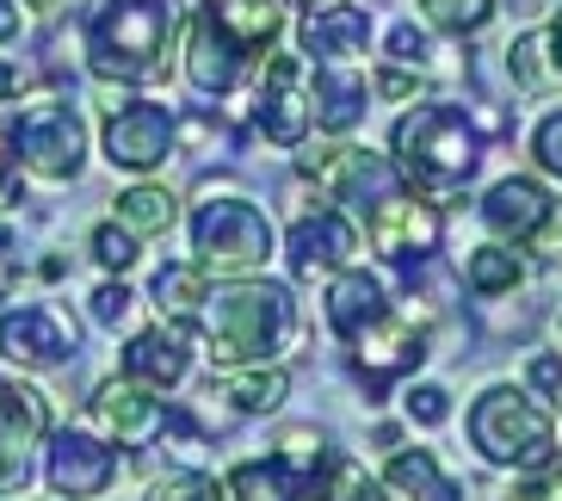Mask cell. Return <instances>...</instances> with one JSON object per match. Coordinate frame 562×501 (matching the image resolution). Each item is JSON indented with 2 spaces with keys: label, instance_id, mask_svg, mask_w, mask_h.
I'll list each match as a JSON object with an SVG mask.
<instances>
[{
  "label": "cell",
  "instance_id": "17",
  "mask_svg": "<svg viewBox=\"0 0 562 501\" xmlns=\"http://www.w3.org/2000/svg\"><path fill=\"white\" fill-rule=\"evenodd\" d=\"M186 371H192V347H186V329H173V322L124 341V378H136V385L173 390V385H186Z\"/></svg>",
  "mask_w": 562,
  "mask_h": 501
},
{
  "label": "cell",
  "instance_id": "25",
  "mask_svg": "<svg viewBox=\"0 0 562 501\" xmlns=\"http://www.w3.org/2000/svg\"><path fill=\"white\" fill-rule=\"evenodd\" d=\"M173 218H180V199L167 186H131V192H117V223L131 235H167Z\"/></svg>",
  "mask_w": 562,
  "mask_h": 501
},
{
  "label": "cell",
  "instance_id": "20",
  "mask_svg": "<svg viewBox=\"0 0 562 501\" xmlns=\"http://www.w3.org/2000/svg\"><path fill=\"white\" fill-rule=\"evenodd\" d=\"M204 19L241 56H266L284 32V0H204Z\"/></svg>",
  "mask_w": 562,
  "mask_h": 501
},
{
  "label": "cell",
  "instance_id": "45",
  "mask_svg": "<svg viewBox=\"0 0 562 501\" xmlns=\"http://www.w3.org/2000/svg\"><path fill=\"white\" fill-rule=\"evenodd\" d=\"M550 56H557V68H562V13L550 19Z\"/></svg>",
  "mask_w": 562,
  "mask_h": 501
},
{
  "label": "cell",
  "instance_id": "43",
  "mask_svg": "<svg viewBox=\"0 0 562 501\" xmlns=\"http://www.w3.org/2000/svg\"><path fill=\"white\" fill-rule=\"evenodd\" d=\"M19 87H25L19 63H0V100H19Z\"/></svg>",
  "mask_w": 562,
  "mask_h": 501
},
{
  "label": "cell",
  "instance_id": "21",
  "mask_svg": "<svg viewBox=\"0 0 562 501\" xmlns=\"http://www.w3.org/2000/svg\"><path fill=\"white\" fill-rule=\"evenodd\" d=\"M364 81L359 75H347L340 63H322L315 68V81H310V124L315 131H334V136H347L352 124L364 118Z\"/></svg>",
  "mask_w": 562,
  "mask_h": 501
},
{
  "label": "cell",
  "instance_id": "3",
  "mask_svg": "<svg viewBox=\"0 0 562 501\" xmlns=\"http://www.w3.org/2000/svg\"><path fill=\"white\" fill-rule=\"evenodd\" d=\"M173 37H180L173 0H105L87 19V75L105 87L149 81V75H161Z\"/></svg>",
  "mask_w": 562,
  "mask_h": 501
},
{
  "label": "cell",
  "instance_id": "19",
  "mask_svg": "<svg viewBox=\"0 0 562 501\" xmlns=\"http://www.w3.org/2000/svg\"><path fill=\"white\" fill-rule=\"evenodd\" d=\"M364 44H371L364 7L334 0V7H315V13L303 19V56H310V63H352V56H364Z\"/></svg>",
  "mask_w": 562,
  "mask_h": 501
},
{
  "label": "cell",
  "instance_id": "11",
  "mask_svg": "<svg viewBox=\"0 0 562 501\" xmlns=\"http://www.w3.org/2000/svg\"><path fill=\"white\" fill-rule=\"evenodd\" d=\"M254 118H260V131L279 149H297L303 136H310V56L284 51L266 63L260 93H254Z\"/></svg>",
  "mask_w": 562,
  "mask_h": 501
},
{
  "label": "cell",
  "instance_id": "47",
  "mask_svg": "<svg viewBox=\"0 0 562 501\" xmlns=\"http://www.w3.org/2000/svg\"><path fill=\"white\" fill-rule=\"evenodd\" d=\"M303 7H310V13H315V7H334V0H303Z\"/></svg>",
  "mask_w": 562,
  "mask_h": 501
},
{
  "label": "cell",
  "instance_id": "13",
  "mask_svg": "<svg viewBox=\"0 0 562 501\" xmlns=\"http://www.w3.org/2000/svg\"><path fill=\"white\" fill-rule=\"evenodd\" d=\"M352 341V371L364 378V390H383V385H396L402 371H414L420 359H427V341H420V329H408L402 316H371L364 329L347 334Z\"/></svg>",
  "mask_w": 562,
  "mask_h": 501
},
{
  "label": "cell",
  "instance_id": "10",
  "mask_svg": "<svg viewBox=\"0 0 562 501\" xmlns=\"http://www.w3.org/2000/svg\"><path fill=\"white\" fill-rule=\"evenodd\" d=\"M173 143H180V124H173V112L155 100H124L105 112V162L124 167V174H149V167H161L167 155H173Z\"/></svg>",
  "mask_w": 562,
  "mask_h": 501
},
{
  "label": "cell",
  "instance_id": "24",
  "mask_svg": "<svg viewBox=\"0 0 562 501\" xmlns=\"http://www.w3.org/2000/svg\"><path fill=\"white\" fill-rule=\"evenodd\" d=\"M216 390L229 397L235 415H272V409L291 397V378H284L279 366H272V371H266V366H260V371L235 366V371H223V378H216Z\"/></svg>",
  "mask_w": 562,
  "mask_h": 501
},
{
  "label": "cell",
  "instance_id": "42",
  "mask_svg": "<svg viewBox=\"0 0 562 501\" xmlns=\"http://www.w3.org/2000/svg\"><path fill=\"white\" fill-rule=\"evenodd\" d=\"M13 199V143L0 136V204Z\"/></svg>",
  "mask_w": 562,
  "mask_h": 501
},
{
  "label": "cell",
  "instance_id": "44",
  "mask_svg": "<svg viewBox=\"0 0 562 501\" xmlns=\"http://www.w3.org/2000/svg\"><path fill=\"white\" fill-rule=\"evenodd\" d=\"M19 37V0H0V44Z\"/></svg>",
  "mask_w": 562,
  "mask_h": 501
},
{
  "label": "cell",
  "instance_id": "46",
  "mask_svg": "<svg viewBox=\"0 0 562 501\" xmlns=\"http://www.w3.org/2000/svg\"><path fill=\"white\" fill-rule=\"evenodd\" d=\"M56 7H63V0H25V13H37V19H50Z\"/></svg>",
  "mask_w": 562,
  "mask_h": 501
},
{
  "label": "cell",
  "instance_id": "7",
  "mask_svg": "<svg viewBox=\"0 0 562 501\" xmlns=\"http://www.w3.org/2000/svg\"><path fill=\"white\" fill-rule=\"evenodd\" d=\"M81 353V329L63 303H19L0 316V359L19 371H56Z\"/></svg>",
  "mask_w": 562,
  "mask_h": 501
},
{
  "label": "cell",
  "instance_id": "36",
  "mask_svg": "<svg viewBox=\"0 0 562 501\" xmlns=\"http://www.w3.org/2000/svg\"><path fill=\"white\" fill-rule=\"evenodd\" d=\"M531 155H538V167H544V174H557V180H562V112H550L544 124H538Z\"/></svg>",
  "mask_w": 562,
  "mask_h": 501
},
{
  "label": "cell",
  "instance_id": "40",
  "mask_svg": "<svg viewBox=\"0 0 562 501\" xmlns=\"http://www.w3.org/2000/svg\"><path fill=\"white\" fill-rule=\"evenodd\" d=\"M390 56H396V63H427V37L414 32V25H396V32H390Z\"/></svg>",
  "mask_w": 562,
  "mask_h": 501
},
{
  "label": "cell",
  "instance_id": "23",
  "mask_svg": "<svg viewBox=\"0 0 562 501\" xmlns=\"http://www.w3.org/2000/svg\"><path fill=\"white\" fill-rule=\"evenodd\" d=\"M383 483L396 489V496H408V501H463V489L451 483L446 470H439V458H432L427 446L396 452V458H390V470H383Z\"/></svg>",
  "mask_w": 562,
  "mask_h": 501
},
{
  "label": "cell",
  "instance_id": "15",
  "mask_svg": "<svg viewBox=\"0 0 562 501\" xmlns=\"http://www.w3.org/2000/svg\"><path fill=\"white\" fill-rule=\"evenodd\" d=\"M291 272H297L303 285L315 279H334V272L347 267L352 254H359V223L340 218V211H315V218H297V230H291Z\"/></svg>",
  "mask_w": 562,
  "mask_h": 501
},
{
  "label": "cell",
  "instance_id": "38",
  "mask_svg": "<svg viewBox=\"0 0 562 501\" xmlns=\"http://www.w3.org/2000/svg\"><path fill=\"white\" fill-rule=\"evenodd\" d=\"M378 93H383V100H420V93H427V81H420V75H408V68H378Z\"/></svg>",
  "mask_w": 562,
  "mask_h": 501
},
{
  "label": "cell",
  "instance_id": "12",
  "mask_svg": "<svg viewBox=\"0 0 562 501\" xmlns=\"http://www.w3.org/2000/svg\"><path fill=\"white\" fill-rule=\"evenodd\" d=\"M44 483L56 489V501H100L117 483V446L81 434V427H63L44 458Z\"/></svg>",
  "mask_w": 562,
  "mask_h": 501
},
{
  "label": "cell",
  "instance_id": "5",
  "mask_svg": "<svg viewBox=\"0 0 562 501\" xmlns=\"http://www.w3.org/2000/svg\"><path fill=\"white\" fill-rule=\"evenodd\" d=\"M470 439H476V452L488 465H513V470H544L557 458L550 415L513 385H495L476 397V409H470Z\"/></svg>",
  "mask_w": 562,
  "mask_h": 501
},
{
  "label": "cell",
  "instance_id": "18",
  "mask_svg": "<svg viewBox=\"0 0 562 501\" xmlns=\"http://www.w3.org/2000/svg\"><path fill=\"white\" fill-rule=\"evenodd\" d=\"M550 211H557V199H544V186L538 180H495L488 186V199H482V223L495 235H513V242H531V235L550 223Z\"/></svg>",
  "mask_w": 562,
  "mask_h": 501
},
{
  "label": "cell",
  "instance_id": "37",
  "mask_svg": "<svg viewBox=\"0 0 562 501\" xmlns=\"http://www.w3.org/2000/svg\"><path fill=\"white\" fill-rule=\"evenodd\" d=\"M526 385L538 390L544 402H557V409H562V353H538L531 371H526Z\"/></svg>",
  "mask_w": 562,
  "mask_h": 501
},
{
  "label": "cell",
  "instance_id": "29",
  "mask_svg": "<svg viewBox=\"0 0 562 501\" xmlns=\"http://www.w3.org/2000/svg\"><path fill=\"white\" fill-rule=\"evenodd\" d=\"M420 13H427V25H439V32L470 37L495 19V0H420Z\"/></svg>",
  "mask_w": 562,
  "mask_h": 501
},
{
  "label": "cell",
  "instance_id": "6",
  "mask_svg": "<svg viewBox=\"0 0 562 501\" xmlns=\"http://www.w3.org/2000/svg\"><path fill=\"white\" fill-rule=\"evenodd\" d=\"M7 143H13V162L25 167L32 180H44V186L81 180V167H87V124H81V112L63 105V100L25 105Z\"/></svg>",
  "mask_w": 562,
  "mask_h": 501
},
{
  "label": "cell",
  "instance_id": "8",
  "mask_svg": "<svg viewBox=\"0 0 562 501\" xmlns=\"http://www.w3.org/2000/svg\"><path fill=\"white\" fill-rule=\"evenodd\" d=\"M50 439V402L44 390L0 378V501L25 496L32 483V452Z\"/></svg>",
  "mask_w": 562,
  "mask_h": 501
},
{
  "label": "cell",
  "instance_id": "1",
  "mask_svg": "<svg viewBox=\"0 0 562 501\" xmlns=\"http://www.w3.org/2000/svg\"><path fill=\"white\" fill-rule=\"evenodd\" d=\"M192 329L204 334V347L223 371L235 366H266L272 353H284L291 329H297V303L272 279H235V285H204V303Z\"/></svg>",
  "mask_w": 562,
  "mask_h": 501
},
{
  "label": "cell",
  "instance_id": "4",
  "mask_svg": "<svg viewBox=\"0 0 562 501\" xmlns=\"http://www.w3.org/2000/svg\"><path fill=\"white\" fill-rule=\"evenodd\" d=\"M192 248L199 272H216V279H248L272 260V223L254 199H235V192H211L192 218Z\"/></svg>",
  "mask_w": 562,
  "mask_h": 501
},
{
  "label": "cell",
  "instance_id": "32",
  "mask_svg": "<svg viewBox=\"0 0 562 501\" xmlns=\"http://www.w3.org/2000/svg\"><path fill=\"white\" fill-rule=\"evenodd\" d=\"M149 501H223V489L204 470H167L161 483L149 489Z\"/></svg>",
  "mask_w": 562,
  "mask_h": 501
},
{
  "label": "cell",
  "instance_id": "16",
  "mask_svg": "<svg viewBox=\"0 0 562 501\" xmlns=\"http://www.w3.org/2000/svg\"><path fill=\"white\" fill-rule=\"evenodd\" d=\"M241 63H248V56L235 51L204 13L186 25V87H192L199 100H223V93L241 81Z\"/></svg>",
  "mask_w": 562,
  "mask_h": 501
},
{
  "label": "cell",
  "instance_id": "14",
  "mask_svg": "<svg viewBox=\"0 0 562 501\" xmlns=\"http://www.w3.org/2000/svg\"><path fill=\"white\" fill-rule=\"evenodd\" d=\"M87 415L100 421L117 446H149L155 434H167V402L161 390L136 385V378H105L87 402Z\"/></svg>",
  "mask_w": 562,
  "mask_h": 501
},
{
  "label": "cell",
  "instance_id": "35",
  "mask_svg": "<svg viewBox=\"0 0 562 501\" xmlns=\"http://www.w3.org/2000/svg\"><path fill=\"white\" fill-rule=\"evenodd\" d=\"M131 303H136V291L124 279H105L100 291H93V322H105V329H117V322L131 316Z\"/></svg>",
  "mask_w": 562,
  "mask_h": 501
},
{
  "label": "cell",
  "instance_id": "30",
  "mask_svg": "<svg viewBox=\"0 0 562 501\" xmlns=\"http://www.w3.org/2000/svg\"><path fill=\"white\" fill-rule=\"evenodd\" d=\"M550 63H557V56H550V37H519V44H513L507 51V68H513V81L526 87V93H544L550 87Z\"/></svg>",
  "mask_w": 562,
  "mask_h": 501
},
{
  "label": "cell",
  "instance_id": "31",
  "mask_svg": "<svg viewBox=\"0 0 562 501\" xmlns=\"http://www.w3.org/2000/svg\"><path fill=\"white\" fill-rule=\"evenodd\" d=\"M136 242H143V235H131L124 223H100V230H93V260H100L105 272H117V279H124V272L143 260V248H136Z\"/></svg>",
  "mask_w": 562,
  "mask_h": 501
},
{
  "label": "cell",
  "instance_id": "26",
  "mask_svg": "<svg viewBox=\"0 0 562 501\" xmlns=\"http://www.w3.org/2000/svg\"><path fill=\"white\" fill-rule=\"evenodd\" d=\"M199 303H204V272L199 267H161L155 272V310H161V322L192 329Z\"/></svg>",
  "mask_w": 562,
  "mask_h": 501
},
{
  "label": "cell",
  "instance_id": "41",
  "mask_svg": "<svg viewBox=\"0 0 562 501\" xmlns=\"http://www.w3.org/2000/svg\"><path fill=\"white\" fill-rule=\"evenodd\" d=\"M340 501H396V489H378V483H364V477H352V483L340 489Z\"/></svg>",
  "mask_w": 562,
  "mask_h": 501
},
{
  "label": "cell",
  "instance_id": "34",
  "mask_svg": "<svg viewBox=\"0 0 562 501\" xmlns=\"http://www.w3.org/2000/svg\"><path fill=\"white\" fill-rule=\"evenodd\" d=\"M451 415V390L446 385H414L408 390V421H420V427H446Z\"/></svg>",
  "mask_w": 562,
  "mask_h": 501
},
{
  "label": "cell",
  "instance_id": "22",
  "mask_svg": "<svg viewBox=\"0 0 562 501\" xmlns=\"http://www.w3.org/2000/svg\"><path fill=\"white\" fill-rule=\"evenodd\" d=\"M322 310H328V329L347 341L352 329H364L371 316H383L390 303H383V291H378V279H371V272H347V267H340V272L328 279V298H322Z\"/></svg>",
  "mask_w": 562,
  "mask_h": 501
},
{
  "label": "cell",
  "instance_id": "39",
  "mask_svg": "<svg viewBox=\"0 0 562 501\" xmlns=\"http://www.w3.org/2000/svg\"><path fill=\"white\" fill-rule=\"evenodd\" d=\"M19 285V254H13V223L0 218V298H13Z\"/></svg>",
  "mask_w": 562,
  "mask_h": 501
},
{
  "label": "cell",
  "instance_id": "28",
  "mask_svg": "<svg viewBox=\"0 0 562 501\" xmlns=\"http://www.w3.org/2000/svg\"><path fill=\"white\" fill-rule=\"evenodd\" d=\"M463 279H470V291H482V298H501V291H513V285L526 279V267H519L513 248H476L470 267H463Z\"/></svg>",
  "mask_w": 562,
  "mask_h": 501
},
{
  "label": "cell",
  "instance_id": "27",
  "mask_svg": "<svg viewBox=\"0 0 562 501\" xmlns=\"http://www.w3.org/2000/svg\"><path fill=\"white\" fill-rule=\"evenodd\" d=\"M223 501H291V477H284L279 458L272 465H235L223 477Z\"/></svg>",
  "mask_w": 562,
  "mask_h": 501
},
{
  "label": "cell",
  "instance_id": "2",
  "mask_svg": "<svg viewBox=\"0 0 562 501\" xmlns=\"http://www.w3.org/2000/svg\"><path fill=\"white\" fill-rule=\"evenodd\" d=\"M390 149H396L390 162L402 167V180L432 204L458 199L482 167V136L458 105H414V112L396 124Z\"/></svg>",
  "mask_w": 562,
  "mask_h": 501
},
{
  "label": "cell",
  "instance_id": "33",
  "mask_svg": "<svg viewBox=\"0 0 562 501\" xmlns=\"http://www.w3.org/2000/svg\"><path fill=\"white\" fill-rule=\"evenodd\" d=\"M322 446H328V439L315 434V427H291V434L279 439V465H284V470H303V477H310V470L328 458Z\"/></svg>",
  "mask_w": 562,
  "mask_h": 501
},
{
  "label": "cell",
  "instance_id": "9",
  "mask_svg": "<svg viewBox=\"0 0 562 501\" xmlns=\"http://www.w3.org/2000/svg\"><path fill=\"white\" fill-rule=\"evenodd\" d=\"M364 242L383 254V260H396V267H414L420 254L439 248V211H432V199H420V192H383L378 204H364Z\"/></svg>",
  "mask_w": 562,
  "mask_h": 501
}]
</instances>
